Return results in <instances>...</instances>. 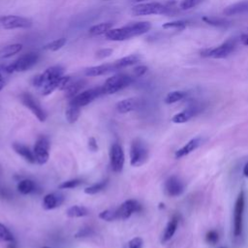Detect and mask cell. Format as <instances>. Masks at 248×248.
Returning <instances> with one entry per match:
<instances>
[{
	"label": "cell",
	"mask_w": 248,
	"mask_h": 248,
	"mask_svg": "<svg viewBox=\"0 0 248 248\" xmlns=\"http://www.w3.org/2000/svg\"><path fill=\"white\" fill-rule=\"evenodd\" d=\"M151 29L149 21L131 22L119 28H111L106 34V38L110 41H126L133 37L140 36Z\"/></svg>",
	"instance_id": "obj_1"
},
{
	"label": "cell",
	"mask_w": 248,
	"mask_h": 248,
	"mask_svg": "<svg viewBox=\"0 0 248 248\" xmlns=\"http://www.w3.org/2000/svg\"><path fill=\"white\" fill-rule=\"evenodd\" d=\"M39 53L35 51H30L22 54L13 63L6 65L5 70L10 75L15 72H25L31 69L39 60Z\"/></svg>",
	"instance_id": "obj_2"
},
{
	"label": "cell",
	"mask_w": 248,
	"mask_h": 248,
	"mask_svg": "<svg viewBox=\"0 0 248 248\" xmlns=\"http://www.w3.org/2000/svg\"><path fill=\"white\" fill-rule=\"evenodd\" d=\"M170 11V7L159 3V2H147L139 3L132 8V15L136 16H150V15H166Z\"/></svg>",
	"instance_id": "obj_3"
},
{
	"label": "cell",
	"mask_w": 248,
	"mask_h": 248,
	"mask_svg": "<svg viewBox=\"0 0 248 248\" xmlns=\"http://www.w3.org/2000/svg\"><path fill=\"white\" fill-rule=\"evenodd\" d=\"M134 81L133 77L125 75V74H118L108 78L105 83L102 85L104 94H114L119 90L129 86Z\"/></svg>",
	"instance_id": "obj_4"
},
{
	"label": "cell",
	"mask_w": 248,
	"mask_h": 248,
	"mask_svg": "<svg viewBox=\"0 0 248 248\" xmlns=\"http://www.w3.org/2000/svg\"><path fill=\"white\" fill-rule=\"evenodd\" d=\"M148 158V148L145 142L137 138L135 139L130 147V164L133 167H140Z\"/></svg>",
	"instance_id": "obj_5"
},
{
	"label": "cell",
	"mask_w": 248,
	"mask_h": 248,
	"mask_svg": "<svg viewBox=\"0 0 248 248\" xmlns=\"http://www.w3.org/2000/svg\"><path fill=\"white\" fill-rule=\"evenodd\" d=\"M235 48V41L232 39H229L221 45L211 47L205 48L201 51V55L202 57L213 58V59H222L228 57Z\"/></svg>",
	"instance_id": "obj_6"
},
{
	"label": "cell",
	"mask_w": 248,
	"mask_h": 248,
	"mask_svg": "<svg viewBox=\"0 0 248 248\" xmlns=\"http://www.w3.org/2000/svg\"><path fill=\"white\" fill-rule=\"evenodd\" d=\"M64 74V68L61 67L60 65H55V66H51L47 69H46L42 74L34 77L33 78V85L37 88H41L44 85L52 82L54 80H57L58 78H60Z\"/></svg>",
	"instance_id": "obj_7"
},
{
	"label": "cell",
	"mask_w": 248,
	"mask_h": 248,
	"mask_svg": "<svg viewBox=\"0 0 248 248\" xmlns=\"http://www.w3.org/2000/svg\"><path fill=\"white\" fill-rule=\"evenodd\" d=\"M0 25L4 29H16V28H29L32 26V21L24 16H4L0 17Z\"/></svg>",
	"instance_id": "obj_8"
},
{
	"label": "cell",
	"mask_w": 248,
	"mask_h": 248,
	"mask_svg": "<svg viewBox=\"0 0 248 248\" xmlns=\"http://www.w3.org/2000/svg\"><path fill=\"white\" fill-rule=\"evenodd\" d=\"M109 162L111 170L114 172L122 171L125 162V155L122 146L117 142L112 143L109 148Z\"/></svg>",
	"instance_id": "obj_9"
},
{
	"label": "cell",
	"mask_w": 248,
	"mask_h": 248,
	"mask_svg": "<svg viewBox=\"0 0 248 248\" xmlns=\"http://www.w3.org/2000/svg\"><path fill=\"white\" fill-rule=\"evenodd\" d=\"M103 94H104L103 88H102V86H99V87L87 89V90H84V91L78 93L77 96L70 99V102L82 108L84 106H87L88 104H90L96 98H98L99 96H101Z\"/></svg>",
	"instance_id": "obj_10"
},
{
	"label": "cell",
	"mask_w": 248,
	"mask_h": 248,
	"mask_svg": "<svg viewBox=\"0 0 248 248\" xmlns=\"http://www.w3.org/2000/svg\"><path fill=\"white\" fill-rule=\"evenodd\" d=\"M20 101L27 108L32 111V113L39 119V121L44 122L46 120V114L40 106L39 102L33 97V95L28 92H24L20 95Z\"/></svg>",
	"instance_id": "obj_11"
},
{
	"label": "cell",
	"mask_w": 248,
	"mask_h": 248,
	"mask_svg": "<svg viewBox=\"0 0 248 248\" xmlns=\"http://www.w3.org/2000/svg\"><path fill=\"white\" fill-rule=\"evenodd\" d=\"M49 141L46 137H40L33 148L34 157L36 160V163L39 165H44L47 162L49 158Z\"/></svg>",
	"instance_id": "obj_12"
},
{
	"label": "cell",
	"mask_w": 248,
	"mask_h": 248,
	"mask_svg": "<svg viewBox=\"0 0 248 248\" xmlns=\"http://www.w3.org/2000/svg\"><path fill=\"white\" fill-rule=\"evenodd\" d=\"M244 192L241 191L236 199L233 213V234L238 236L242 232V220L244 211Z\"/></svg>",
	"instance_id": "obj_13"
},
{
	"label": "cell",
	"mask_w": 248,
	"mask_h": 248,
	"mask_svg": "<svg viewBox=\"0 0 248 248\" xmlns=\"http://www.w3.org/2000/svg\"><path fill=\"white\" fill-rule=\"evenodd\" d=\"M141 210L140 203L136 200H128L124 202L116 210V218L120 220H126L131 217L135 212H140Z\"/></svg>",
	"instance_id": "obj_14"
},
{
	"label": "cell",
	"mask_w": 248,
	"mask_h": 248,
	"mask_svg": "<svg viewBox=\"0 0 248 248\" xmlns=\"http://www.w3.org/2000/svg\"><path fill=\"white\" fill-rule=\"evenodd\" d=\"M164 189L169 197H178L184 192V183L179 177L171 175L166 180Z\"/></svg>",
	"instance_id": "obj_15"
},
{
	"label": "cell",
	"mask_w": 248,
	"mask_h": 248,
	"mask_svg": "<svg viewBox=\"0 0 248 248\" xmlns=\"http://www.w3.org/2000/svg\"><path fill=\"white\" fill-rule=\"evenodd\" d=\"M201 144H202V139L199 137L194 138V139L190 140L188 142H186L181 148L177 149L174 153V157L176 159H180V158L192 153L193 151H195Z\"/></svg>",
	"instance_id": "obj_16"
},
{
	"label": "cell",
	"mask_w": 248,
	"mask_h": 248,
	"mask_svg": "<svg viewBox=\"0 0 248 248\" xmlns=\"http://www.w3.org/2000/svg\"><path fill=\"white\" fill-rule=\"evenodd\" d=\"M112 71H116L113 63L112 64H102V65L86 68L84 70V75L86 77H99V76L107 75Z\"/></svg>",
	"instance_id": "obj_17"
},
{
	"label": "cell",
	"mask_w": 248,
	"mask_h": 248,
	"mask_svg": "<svg viewBox=\"0 0 248 248\" xmlns=\"http://www.w3.org/2000/svg\"><path fill=\"white\" fill-rule=\"evenodd\" d=\"M63 202V196L60 194H47L43 199V207L46 210H51L59 206Z\"/></svg>",
	"instance_id": "obj_18"
},
{
	"label": "cell",
	"mask_w": 248,
	"mask_h": 248,
	"mask_svg": "<svg viewBox=\"0 0 248 248\" xmlns=\"http://www.w3.org/2000/svg\"><path fill=\"white\" fill-rule=\"evenodd\" d=\"M177 226H178V218L176 215H174L168 222V224L164 230V232L162 235V240H161L162 243L168 242L173 236V234L177 229Z\"/></svg>",
	"instance_id": "obj_19"
},
{
	"label": "cell",
	"mask_w": 248,
	"mask_h": 248,
	"mask_svg": "<svg viewBox=\"0 0 248 248\" xmlns=\"http://www.w3.org/2000/svg\"><path fill=\"white\" fill-rule=\"evenodd\" d=\"M248 12V0L241 1L235 4H232L227 7L223 13L225 16H234V15H241Z\"/></svg>",
	"instance_id": "obj_20"
},
{
	"label": "cell",
	"mask_w": 248,
	"mask_h": 248,
	"mask_svg": "<svg viewBox=\"0 0 248 248\" xmlns=\"http://www.w3.org/2000/svg\"><path fill=\"white\" fill-rule=\"evenodd\" d=\"M13 148L16 151V153H17L18 155H20L22 158H24L27 162L34 164L36 163L35 157H34V153L33 151H31L26 145L22 144V143H18V142H15L13 143Z\"/></svg>",
	"instance_id": "obj_21"
},
{
	"label": "cell",
	"mask_w": 248,
	"mask_h": 248,
	"mask_svg": "<svg viewBox=\"0 0 248 248\" xmlns=\"http://www.w3.org/2000/svg\"><path fill=\"white\" fill-rule=\"evenodd\" d=\"M84 85H85V81L82 79L71 81L70 84L67 86V88L64 90L65 97L68 99L74 98L78 93H80V90L84 87Z\"/></svg>",
	"instance_id": "obj_22"
},
{
	"label": "cell",
	"mask_w": 248,
	"mask_h": 248,
	"mask_svg": "<svg viewBox=\"0 0 248 248\" xmlns=\"http://www.w3.org/2000/svg\"><path fill=\"white\" fill-rule=\"evenodd\" d=\"M140 58L138 54H130V55H127L125 57H122V58L116 60L115 62H113V65H114L115 70L117 71V70L137 64L140 61Z\"/></svg>",
	"instance_id": "obj_23"
},
{
	"label": "cell",
	"mask_w": 248,
	"mask_h": 248,
	"mask_svg": "<svg viewBox=\"0 0 248 248\" xmlns=\"http://www.w3.org/2000/svg\"><path fill=\"white\" fill-rule=\"evenodd\" d=\"M138 102L134 98L124 99L116 104V109L119 113H128L137 108Z\"/></svg>",
	"instance_id": "obj_24"
},
{
	"label": "cell",
	"mask_w": 248,
	"mask_h": 248,
	"mask_svg": "<svg viewBox=\"0 0 248 248\" xmlns=\"http://www.w3.org/2000/svg\"><path fill=\"white\" fill-rule=\"evenodd\" d=\"M195 111H196V109L194 108H192V107L187 108L183 109L182 111L174 114L171 117V122L176 123V124L186 123L187 121H189L195 115V113H196Z\"/></svg>",
	"instance_id": "obj_25"
},
{
	"label": "cell",
	"mask_w": 248,
	"mask_h": 248,
	"mask_svg": "<svg viewBox=\"0 0 248 248\" xmlns=\"http://www.w3.org/2000/svg\"><path fill=\"white\" fill-rule=\"evenodd\" d=\"M79 115H80V107L77 106L76 104H74L72 102H69L68 107H67L66 111H65L66 120L70 124H73L78 119Z\"/></svg>",
	"instance_id": "obj_26"
},
{
	"label": "cell",
	"mask_w": 248,
	"mask_h": 248,
	"mask_svg": "<svg viewBox=\"0 0 248 248\" xmlns=\"http://www.w3.org/2000/svg\"><path fill=\"white\" fill-rule=\"evenodd\" d=\"M22 44H11L3 46L0 49V59H6L18 53L22 49Z\"/></svg>",
	"instance_id": "obj_27"
},
{
	"label": "cell",
	"mask_w": 248,
	"mask_h": 248,
	"mask_svg": "<svg viewBox=\"0 0 248 248\" xmlns=\"http://www.w3.org/2000/svg\"><path fill=\"white\" fill-rule=\"evenodd\" d=\"M35 188H36L35 183L31 179H22L17 183V186H16L17 191L22 195H27L34 192Z\"/></svg>",
	"instance_id": "obj_28"
},
{
	"label": "cell",
	"mask_w": 248,
	"mask_h": 248,
	"mask_svg": "<svg viewBox=\"0 0 248 248\" xmlns=\"http://www.w3.org/2000/svg\"><path fill=\"white\" fill-rule=\"evenodd\" d=\"M88 209L84 206L80 205H73L69 207L66 211V215L70 218H79V217H84L88 215Z\"/></svg>",
	"instance_id": "obj_29"
},
{
	"label": "cell",
	"mask_w": 248,
	"mask_h": 248,
	"mask_svg": "<svg viewBox=\"0 0 248 248\" xmlns=\"http://www.w3.org/2000/svg\"><path fill=\"white\" fill-rule=\"evenodd\" d=\"M112 23L110 22H102L99 24H95L89 28V33L94 36L106 34L109 29H111Z\"/></svg>",
	"instance_id": "obj_30"
},
{
	"label": "cell",
	"mask_w": 248,
	"mask_h": 248,
	"mask_svg": "<svg viewBox=\"0 0 248 248\" xmlns=\"http://www.w3.org/2000/svg\"><path fill=\"white\" fill-rule=\"evenodd\" d=\"M66 42H67L66 38H59V39H56V40L51 41V42L47 43L46 45H45L43 46V49L50 50V51H56V50L62 48L65 46Z\"/></svg>",
	"instance_id": "obj_31"
},
{
	"label": "cell",
	"mask_w": 248,
	"mask_h": 248,
	"mask_svg": "<svg viewBox=\"0 0 248 248\" xmlns=\"http://www.w3.org/2000/svg\"><path fill=\"white\" fill-rule=\"evenodd\" d=\"M185 97V92L180 91V90H175V91H171L169 92L167 94V96L165 97V103L166 104H173L176 103L180 100H182Z\"/></svg>",
	"instance_id": "obj_32"
},
{
	"label": "cell",
	"mask_w": 248,
	"mask_h": 248,
	"mask_svg": "<svg viewBox=\"0 0 248 248\" xmlns=\"http://www.w3.org/2000/svg\"><path fill=\"white\" fill-rule=\"evenodd\" d=\"M108 185V180H103L101 182H98V183H95L89 187H86L84 189V193L87 194V195H94V194H97L99 192H101L102 190H104Z\"/></svg>",
	"instance_id": "obj_33"
},
{
	"label": "cell",
	"mask_w": 248,
	"mask_h": 248,
	"mask_svg": "<svg viewBox=\"0 0 248 248\" xmlns=\"http://www.w3.org/2000/svg\"><path fill=\"white\" fill-rule=\"evenodd\" d=\"M203 1L204 0H180L179 8L182 11H188V10H191V9L199 6Z\"/></svg>",
	"instance_id": "obj_34"
},
{
	"label": "cell",
	"mask_w": 248,
	"mask_h": 248,
	"mask_svg": "<svg viewBox=\"0 0 248 248\" xmlns=\"http://www.w3.org/2000/svg\"><path fill=\"white\" fill-rule=\"evenodd\" d=\"M187 25V22L185 20H173L165 22L162 25V28L164 29H183Z\"/></svg>",
	"instance_id": "obj_35"
},
{
	"label": "cell",
	"mask_w": 248,
	"mask_h": 248,
	"mask_svg": "<svg viewBox=\"0 0 248 248\" xmlns=\"http://www.w3.org/2000/svg\"><path fill=\"white\" fill-rule=\"evenodd\" d=\"M14 240H15V238H14L12 232L8 230V228L6 226L0 224V241L11 242Z\"/></svg>",
	"instance_id": "obj_36"
},
{
	"label": "cell",
	"mask_w": 248,
	"mask_h": 248,
	"mask_svg": "<svg viewBox=\"0 0 248 248\" xmlns=\"http://www.w3.org/2000/svg\"><path fill=\"white\" fill-rule=\"evenodd\" d=\"M99 218L104 220V221H108V222H111L116 220V213L115 210H110V209H106L103 210L99 213Z\"/></svg>",
	"instance_id": "obj_37"
},
{
	"label": "cell",
	"mask_w": 248,
	"mask_h": 248,
	"mask_svg": "<svg viewBox=\"0 0 248 248\" xmlns=\"http://www.w3.org/2000/svg\"><path fill=\"white\" fill-rule=\"evenodd\" d=\"M81 182H82V181H81L80 179H78V178L70 179V180L64 181V182H62L61 184H59L58 188H59V189H73V188H76V187H78V185H80Z\"/></svg>",
	"instance_id": "obj_38"
},
{
	"label": "cell",
	"mask_w": 248,
	"mask_h": 248,
	"mask_svg": "<svg viewBox=\"0 0 248 248\" xmlns=\"http://www.w3.org/2000/svg\"><path fill=\"white\" fill-rule=\"evenodd\" d=\"M202 20L210 25L213 26H224L226 25V21L221 19V18H216V17H209V16H203Z\"/></svg>",
	"instance_id": "obj_39"
},
{
	"label": "cell",
	"mask_w": 248,
	"mask_h": 248,
	"mask_svg": "<svg viewBox=\"0 0 248 248\" xmlns=\"http://www.w3.org/2000/svg\"><path fill=\"white\" fill-rule=\"evenodd\" d=\"M219 239V236H218V232L214 230H211L209 232H207L206 235H205V240L207 243L209 244H215Z\"/></svg>",
	"instance_id": "obj_40"
},
{
	"label": "cell",
	"mask_w": 248,
	"mask_h": 248,
	"mask_svg": "<svg viewBox=\"0 0 248 248\" xmlns=\"http://www.w3.org/2000/svg\"><path fill=\"white\" fill-rule=\"evenodd\" d=\"M9 74L5 70V65L0 63V91L4 88L7 82V76Z\"/></svg>",
	"instance_id": "obj_41"
},
{
	"label": "cell",
	"mask_w": 248,
	"mask_h": 248,
	"mask_svg": "<svg viewBox=\"0 0 248 248\" xmlns=\"http://www.w3.org/2000/svg\"><path fill=\"white\" fill-rule=\"evenodd\" d=\"M148 68L144 65H139V66H136L134 69H133V76L135 78H140L141 76H143L146 72H147Z\"/></svg>",
	"instance_id": "obj_42"
},
{
	"label": "cell",
	"mask_w": 248,
	"mask_h": 248,
	"mask_svg": "<svg viewBox=\"0 0 248 248\" xmlns=\"http://www.w3.org/2000/svg\"><path fill=\"white\" fill-rule=\"evenodd\" d=\"M112 49L111 48H101L96 52V58L97 59H104L107 58L108 56L111 55L112 53Z\"/></svg>",
	"instance_id": "obj_43"
},
{
	"label": "cell",
	"mask_w": 248,
	"mask_h": 248,
	"mask_svg": "<svg viewBox=\"0 0 248 248\" xmlns=\"http://www.w3.org/2000/svg\"><path fill=\"white\" fill-rule=\"evenodd\" d=\"M93 233V231L90 228H83L80 229L79 231L77 232V233L75 234L76 238H81V237H87L90 236Z\"/></svg>",
	"instance_id": "obj_44"
},
{
	"label": "cell",
	"mask_w": 248,
	"mask_h": 248,
	"mask_svg": "<svg viewBox=\"0 0 248 248\" xmlns=\"http://www.w3.org/2000/svg\"><path fill=\"white\" fill-rule=\"evenodd\" d=\"M143 240L140 237H134L128 243V248H142Z\"/></svg>",
	"instance_id": "obj_45"
},
{
	"label": "cell",
	"mask_w": 248,
	"mask_h": 248,
	"mask_svg": "<svg viewBox=\"0 0 248 248\" xmlns=\"http://www.w3.org/2000/svg\"><path fill=\"white\" fill-rule=\"evenodd\" d=\"M88 148L92 152L98 151L99 147H98V144H97V141H96L95 138H93V137L89 138V140H88Z\"/></svg>",
	"instance_id": "obj_46"
},
{
	"label": "cell",
	"mask_w": 248,
	"mask_h": 248,
	"mask_svg": "<svg viewBox=\"0 0 248 248\" xmlns=\"http://www.w3.org/2000/svg\"><path fill=\"white\" fill-rule=\"evenodd\" d=\"M239 40H240V43H241L243 46H248V33H243V34H241Z\"/></svg>",
	"instance_id": "obj_47"
},
{
	"label": "cell",
	"mask_w": 248,
	"mask_h": 248,
	"mask_svg": "<svg viewBox=\"0 0 248 248\" xmlns=\"http://www.w3.org/2000/svg\"><path fill=\"white\" fill-rule=\"evenodd\" d=\"M243 174H244L246 177H248V163H246L245 166H244V168H243Z\"/></svg>",
	"instance_id": "obj_48"
},
{
	"label": "cell",
	"mask_w": 248,
	"mask_h": 248,
	"mask_svg": "<svg viewBox=\"0 0 248 248\" xmlns=\"http://www.w3.org/2000/svg\"><path fill=\"white\" fill-rule=\"evenodd\" d=\"M7 248H17V247H16V242H15V240L9 242V244L7 245Z\"/></svg>",
	"instance_id": "obj_49"
},
{
	"label": "cell",
	"mask_w": 248,
	"mask_h": 248,
	"mask_svg": "<svg viewBox=\"0 0 248 248\" xmlns=\"http://www.w3.org/2000/svg\"><path fill=\"white\" fill-rule=\"evenodd\" d=\"M131 2H134V3H143V1H145V0H130Z\"/></svg>",
	"instance_id": "obj_50"
},
{
	"label": "cell",
	"mask_w": 248,
	"mask_h": 248,
	"mask_svg": "<svg viewBox=\"0 0 248 248\" xmlns=\"http://www.w3.org/2000/svg\"><path fill=\"white\" fill-rule=\"evenodd\" d=\"M42 248H49V247H42Z\"/></svg>",
	"instance_id": "obj_51"
},
{
	"label": "cell",
	"mask_w": 248,
	"mask_h": 248,
	"mask_svg": "<svg viewBox=\"0 0 248 248\" xmlns=\"http://www.w3.org/2000/svg\"><path fill=\"white\" fill-rule=\"evenodd\" d=\"M104 1H110V0H104Z\"/></svg>",
	"instance_id": "obj_52"
},
{
	"label": "cell",
	"mask_w": 248,
	"mask_h": 248,
	"mask_svg": "<svg viewBox=\"0 0 248 248\" xmlns=\"http://www.w3.org/2000/svg\"><path fill=\"white\" fill-rule=\"evenodd\" d=\"M221 248H224V247H221Z\"/></svg>",
	"instance_id": "obj_53"
}]
</instances>
